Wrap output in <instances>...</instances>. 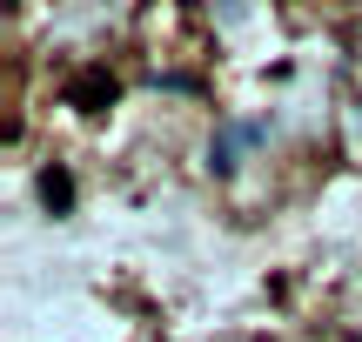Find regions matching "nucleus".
<instances>
[{"label": "nucleus", "instance_id": "f257e3e1", "mask_svg": "<svg viewBox=\"0 0 362 342\" xmlns=\"http://www.w3.org/2000/svg\"><path fill=\"white\" fill-rule=\"evenodd\" d=\"M40 201H47L54 215H67V208H74V175H67V168H47V175H40Z\"/></svg>", "mask_w": 362, "mask_h": 342}, {"label": "nucleus", "instance_id": "f03ea898", "mask_svg": "<svg viewBox=\"0 0 362 342\" xmlns=\"http://www.w3.org/2000/svg\"><path fill=\"white\" fill-rule=\"evenodd\" d=\"M67 101H81V107H94V101H115V74H101V67H94V74H81L74 88H67Z\"/></svg>", "mask_w": 362, "mask_h": 342}, {"label": "nucleus", "instance_id": "7ed1b4c3", "mask_svg": "<svg viewBox=\"0 0 362 342\" xmlns=\"http://www.w3.org/2000/svg\"><path fill=\"white\" fill-rule=\"evenodd\" d=\"M248 141H262V121H248V128H228L215 141V168H235V148H248Z\"/></svg>", "mask_w": 362, "mask_h": 342}]
</instances>
